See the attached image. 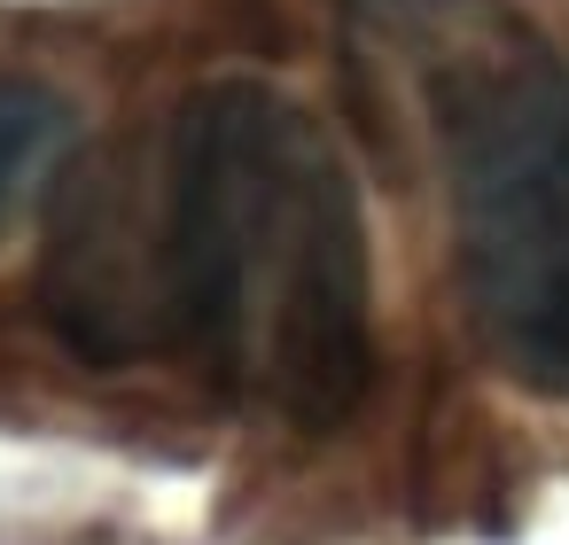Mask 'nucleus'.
<instances>
[{"mask_svg": "<svg viewBox=\"0 0 569 545\" xmlns=\"http://www.w3.org/2000/svg\"><path fill=\"white\" fill-rule=\"evenodd\" d=\"M48 320L102 366L196 359L227 397L336 428L375 382V273L320 118L266 79H219L157 149L79 172L48 250Z\"/></svg>", "mask_w": 569, "mask_h": 545, "instance_id": "1", "label": "nucleus"}, {"mask_svg": "<svg viewBox=\"0 0 569 545\" xmlns=\"http://www.w3.org/2000/svg\"><path fill=\"white\" fill-rule=\"evenodd\" d=\"M351 63L437 157L476 335L569 397V55L507 0H351Z\"/></svg>", "mask_w": 569, "mask_h": 545, "instance_id": "2", "label": "nucleus"}, {"mask_svg": "<svg viewBox=\"0 0 569 545\" xmlns=\"http://www.w3.org/2000/svg\"><path fill=\"white\" fill-rule=\"evenodd\" d=\"M56 94H40V87H0V211L17 203V188H24V172L40 164V149H48V133H56Z\"/></svg>", "mask_w": 569, "mask_h": 545, "instance_id": "3", "label": "nucleus"}]
</instances>
